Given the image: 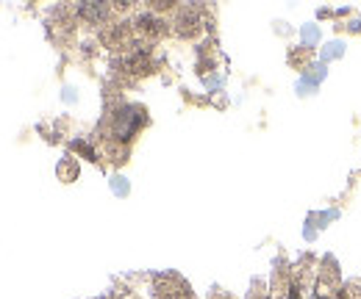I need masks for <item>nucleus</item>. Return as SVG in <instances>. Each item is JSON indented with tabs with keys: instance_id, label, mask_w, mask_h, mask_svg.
Instances as JSON below:
<instances>
[{
	"instance_id": "obj_3",
	"label": "nucleus",
	"mask_w": 361,
	"mask_h": 299,
	"mask_svg": "<svg viewBox=\"0 0 361 299\" xmlns=\"http://www.w3.org/2000/svg\"><path fill=\"white\" fill-rule=\"evenodd\" d=\"M345 50H348V47H345L342 39H328V42L322 44V50H319V61H322V64H331V61L342 58Z\"/></svg>"
},
{
	"instance_id": "obj_6",
	"label": "nucleus",
	"mask_w": 361,
	"mask_h": 299,
	"mask_svg": "<svg viewBox=\"0 0 361 299\" xmlns=\"http://www.w3.org/2000/svg\"><path fill=\"white\" fill-rule=\"evenodd\" d=\"M250 299H270V297H250Z\"/></svg>"
},
{
	"instance_id": "obj_4",
	"label": "nucleus",
	"mask_w": 361,
	"mask_h": 299,
	"mask_svg": "<svg viewBox=\"0 0 361 299\" xmlns=\"http://www.w3.org/2000/svg\"><path fill=\"white\" fill-rule=\"evenodd\" d=\"M345 28H348L350 34H361V17H353V23H348Z\"/></svg>"
},
{
	"instance_id": "obj_1",
	"label": "nucleus",
	"mask_w": 361,
	"mask_h": 299,
	"mask_svg": "<svg viewBox=\"0 0 361 299\" xmlns=\"http://www.w3.org/2000/svg\"><path fill=\"white\" fill-rule=\"evenodd\" d=\"M145 108L139 106H120L114 114H111V139L117 141H131L136 136V130L145 125Z\"/></svg>"
},
{
	"instance_id": "obj_2",
	"label": "nucleus",
	"mask_w": 361,
	"mask_h": 299,
	"mask_svg": "<svg viewBox=\"0 0 361 299\" xmlns=\"http://www.w3.org/2000/svg\"><path fill=\"white\" fill-rule=\"evenodd\" d=\"M300 44H303V50H317V47H322V31H319L317 23H309V25L300 28Z\"/></svg>"
},
{
	"instance_id": "obj_5",
	"label": "nucleus",
	"mask_w": 361,
	"mask_h": 299,
	"mask_svg": "<svg viewBox=\"0 0 361 299\" xmlns=\"http://www.w3.org/2000/svg\"><path fill=\"white\" fill-rule=\"evenodd\" d=\"M312 299H348V291H342V294H314Z\"/></svg>"
}]
</instances>
